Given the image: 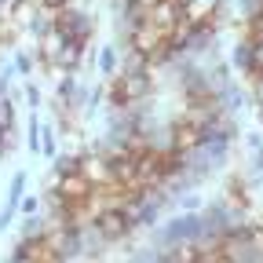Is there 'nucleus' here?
Wrapping results in <instances>:
<instances>
[{
	"label": "nucleus",
	"instance_id": "nucleus-1",
	"mask_svg": "<svg viewBox=\"0 0 263 263\" xmlns=\"http://www.w3.org/2000/svg\"><path fill=\"white\" fill-rule=\"evenodd\" d=\"M154 73L150 70H117L114 81L106 84V99H110V110H128V106H139L154 99Z\"/></svg>",
	"mask_w": 263,
	"mask_h": 263
},
{
	"label": "nucleus",
	"instance_id": "nucleus-2",
	"mask_svg": "<svg viewBox=\"0 0 263 263\" xmlns=\"http://www.w3.org/2000/svg\"><path fill=\"white\" fill-rule=\"evenodd\" d=\"M55 33H59L62 41H81V44H88L91 33H95V15L70 4V8L55 11Z\"/></svg>",
	"mask_w": 263,
	"mask_h": 263
},
{
	"label": "nucleus",
	"instance_id": "nucleus-3",
	"mask_svg": "<svg viewBox=\"0 0 263 263\" xmlns=\"http://www.w3.org/2000/svg\"><path fill=\"white\" fill-rule=\"evenodd\" d=\"M99 234H103V241L106 245H117V241H128L132 238V219H128V212L124 209H117V205H106V209H99L91 219H88Z\"/></svg>",
	"mask_w": 263,
	"mask_h": 263
},
{
	"label": "nucleus",
	"instance_id": "nucleus-4",
	"mask_svg": "<svg viewBox=\"0 0 263 263\" xmlns=\"http://www.w3.org/2000/svg\"><path fill=\"white\" fill-rule=\"evenodd\" d=\"M51 190H55L70 209H73V205H88V201H91V194H95V186H91L81 172H77V176H59Z\"/></svg>",
	"mask_w": 263,
	"mask_h": 263
},
{
	"label": "nucleus",
	"instance_id": "nucleus-5",
	"mask_svg": "<svg viewBox=\"0 0 263 263\" xmlns=\"http://www.w3.org/2000/svg\"><path fill=\"white\" fill-rule=\"evenodd\" d=\"M84 51H88V44H81V41H66V44L48 59V66H51V70H59L62 77H77L81 62H84Z\"/></svg>",
	"mask_w": 263,
	"mask_h": 263
},
{
	"label": "nucleus",
	"instance_id": "nucleus-6",
	"mask_svg": "<svg viewBox=\"0 0 263 263\" xmlns=\"http://www.w3.org/2000/svg\"><path fill=\"white\" fill-rule=\"evenodd\" d=\"M48 230H51V223H48L44 216H22V223H18V241L48 238Z\"/></svg>",
	"mask_w": 263,
	"mask_h": 263
},
{
	"label": "nucleus",
	"instance_id": "nucleus-7",
	"mask_svg": "<svg viewBox=\"0 0 263 263\" xmlns=\"http://www.w3.org/2000/svg\"><path fill=\"white\" fill-rule=\"evenodd\" d=\"M26 183H29V172H26V168H18V172L11 176V186H8V201H4V209L18 212V201L26 197Z\"/></svg>",
	"mask_w": 263,
	"mask_h": 263
},
{
	"label": "nucleus",
	"instance_id": "nucleus-8",
	"mask_svg": "<svg viewBox=\"0 0 263 263\" xmlns=\"http://www.w3.org/2000/svg\"><path fill=\"white\" fill-rule=\"evenodd\" d=\"M81 164H84V154H59V157L51 161V172H55V179H59V176H77Z\"/></svg>",
	"mask_w": 263,
	"mask_h": 263
},
{
	"label": "nucleus",
	"instance_id": "nucleus-9",
	"mask_svg": "<svg viewBox=\"0 0 263 263\" xmlns=\"http://www.w3.org/2000/svg\"><path fill=\"white\" fill-rule=\"evenodd\" d=\"M55 132H59V128H55L51 121H48V124L41 121V157H44L48 164L59 157V139H55Z\"/></svg>",
	"mask_w": 263,
	"mask_h": 263
},
{
	"label": "nucleus",
	"instance_id": "nucleus-10",
	"mask_svg": "<svg viewBox=\"0 0 263 263\" xmlns=\"http://www.w3.org/2000/svg\"><path fill=\"white\" fill-rule=\"evenodd\" d=\"M230 62H234V70H238V73H245V77L252 73V44H249L245 37L234 44V55H230Z\"/></svg>",
	"mask_w": 263,
	"mask_h": 263
},
{
	"label": "nucleus",
	"instance_id": "nucleus-11",
	"mask_svg": "<svg viewBox=\"0 0 263 263\" xmlns=\"http://www.w3.org/2000/svg\"><path fill=\"white\" fill-rule=\"evenodd\" d=\"M117 62H121L117 44H106L103 51H99V73H103V77H114V73H117Z\"/></svg>",
	"mask_w": 263,
	"mask_h": 263
},
{
	"label": "nucleus",
	"instance_id": "nucleus-12",
	"mask_svg": "<svg viewBox=\"0 0 263 263\" xmlns=\"http://www.w3.org/2000/svg\"><path fill=\"white\" fill-rule=\"evenodd\" d=\"M26 150H29V154H41V114H29V124H26Z\"/></svg>",
	"mask_w": 263,
	"mask_h": 263
},
{
	"label": "nucleus",
	"instance_id": "nucleus-13",
	"mask_svg": "<svg viewBox=\"0 0 263 263\" xmlns=\"http://www.w3.org/2000/svg\"><path fill=\"white\" fill-rule=\"evenodd\" d=\"M0 132H15V99L8 91L0 95Z\"/></svg>",
	"mask_w": 263,
	"mask_h": 263
},
{
	"label": "nucleus",
	"instance_id": "nucleus-14",
	"mask_svg": "<svg viewBox=\"0 0 263 263\" xmlns=\"http://www.w3.org/2000/svg\"><path fill=\"white\" fill-rule=\"evenodd\" d=\"M172 205H176V209H183V216H186V212H201V209H205V201H201V194H197V190H186L183 197H176Z\"/></svg>",
	"mask_w": 263,
	"mask_h": 263
},
{
	"label": "nucleus",
	"instance_id": "nucleus-15",
	"mask_svg": "<svg viewBox=\"0 0 263 263\" xmlns=\"http://www.w3.org/2000/svg\"><path fill=\"white\" fill-rule=\"evenodd\" d=\"M11 66H15V73H18V77H29V73H33V55H29L26 48H15Z\"/></svg>",
	"mask_w": 263,
	"mask_h": 263
},
{
	"label": "nucleus",
	"instance_id": "nucleus-16",
	"mask_svg": "<svg viewBox=\"0 0 263 263\" xmlns=\"http://www.w3.org/2000/svg\"><path fill=\"white\" fill-rule=\"evenodd\" d=\"M22 99H26L29 114H37V110H41V103H44V99H41V84H37V81H29V84L22 88Z\"/></svg>",
	"mask_w": 263,
	"mask_h": 263
},
{
	"label": "nucleus",
	"instance_id": "nucleus-17",
	"mask_svg": "<svg viewBox=\"0 0 263 263\" xmlns=\"http://www.w3.org/2000/svg\"><path fill=\"white\" fill-rule=\"evenodd\" d=\"M252 44V73H249V81L252 77H263V41H249Z\"/></svg>",
	"mask_w": 263,
	"mask_h": 263
},
{
	"label": "nucleus",
	"instance_id": "nucleus-18",
	"mask_svg": "<svg viewBox=\"0 0 263 263\" xmlns=\"http://www.w3.org/2000/svg\"><path fill=\"white\" fill-rule=\"evenodd\" d=\"M259 11H263V0H238V15H241L245 22H249L252 15H259Z\"/></svg>",
	"mask_w": 263,
	"mask_h": 263
},
{
	"label": "nucleus",
	"instance_id": "nucleus-19",
	"mask_svg": "<svg viewBox=\"0 0 263 263\" xmlns=\"http://www.w3.org/2000/svg\"><path fill=\"white\" fill-rule=\"evenodd\" d=\"M37 212H41V197L26 194L22 201H18V216H37Z\"/></svg>",
	"mask_w": 263,
	"mask_h": 263
},
{
	"label": "nucleus",
	"instance_id": "nucleus-20",
	"mask_svg": "<svg viewBox=\"0 0 263 263\" xmlns=\"http://www.w3.org/2000/svg\"><path fill=\"white\" fill-rule=\"evenodd\" d=\"M15 143H18V132H0V161H8Z\"/></svg>",
	"mask_w": 263,
	"mask_h": 263
},
{
	"label": "nucleus",
	"instance_id": "nucleus-21",
	"mask_svg": "<svg viewBox=\"0 0 263 263\" xmlns=\"http://www.w3.org/2000/svg\"><path fill=\"white\" fill-rule=\"evenodd\" d=\"M252 103L259 106V124H263V77H252Z\"/></svg>",
	"mask_w": 263,
	"mask_h": 263
},
{
	"label": "nucleus",
	"instance_id": "nucleus-22",
	"mask_svg": "<svg viewBox=\"0 0 263 263\" xmlns=\"http://www.w3.org/2000/svg\"><path fill=\"white\" fill-rule=\"evenodd\" d=\"M249 176H252V179L263 176V150H256V154L249 157Z\"/></svg>",
	"mask_w": 263,
	"mask_h": 263
},
{
	"label": "nucleus",
	"instance_id": "nucleus-23",
	"mask_svg": "<svg viewBox=\"0 0 263 263\" xmlns=\"http://www.w3.org/2000/svg\"><path fill=\"white\" fill-rule=\"evenodd\" d=\"M70 4H73V0H41V8H48V11H62Z\"/></svg>",
	"mask_w": 263,
	"mask_h": 263
},
{
	"label": "nucleus",
	"instance_id": "nucleus-24",
	"mask_svg": "<svg viewBox=\"0 0 263 263\" xmlns=\"http://www.w3.org/2000/svg\"><path fill=\"white\" fill-rule=\"evenodd\" d=\"M176 4H179V8H186V11H190V4H194V0H176Z\"/></svg>",
	"mask_w": 263,
	"mask_h": 263
},
{
	"label": "nucleus",
	"instance_id": "nucleus-25",
	"mask_svg": "<svg viewBox=\"0 0 263 263\" xmlns=\"http://www.w3.org/2000/svg\"><path fill=\"white\" fill-rule=\"evenodd\" d=\"M73 263H88V259H73Z\"/></svg>",
	"mask_w": 263,
	"mask_h": 263
},
{
	"label": "nucleus",
	"instance_id": "nucleus-26",
	"mask_svg": "<svg viewBox=\"0 0 263 263\" xmlns=\"http://www.w3.org/2000/svg\"><path fill=\"white\" fill-rule=\"evenodd\" d=\"M0 4H11V0H0Z\"/></svg>",
	"mask_w": 263,
	"mask_h": 263
}]
</instances>
